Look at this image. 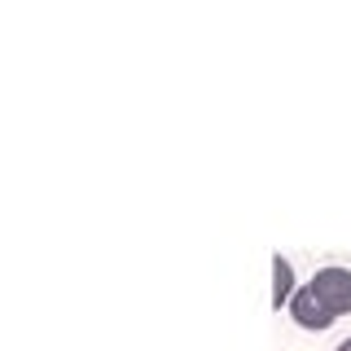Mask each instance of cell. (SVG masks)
I'll list each match as a JSON object with an SVG mask.
<instances>
[{"mask_svg":"<svg viewBox=\"0 0 351 351\" xmlns=\"http://www.w3.org/2000/svg\"><path fill=\"white\" fill-rule=\"evenodd\" d=\"M294 263L285 255H272V312H281V307H290L294 299Z\"/></svg>","mask_w":351,"mask_h":351,"instance_id":"obj_2","label":"cell"},{"mask_svg":"<svg viewBox=\"0 0 351 351\" xmlns=\"http://www.w3.org/2000/svg\"><path fill=\"white\" fill-rule=\"evenodd\" d=\"M290 321L307 329V334H325L329 325H338L343 316H351V268H316L312 281H303L290 299Z\"/></svg>","mask_w":351,"mask_h":351,"instance_id":"obj_1","label":"cell"},{"mask_svg":"<svg viewBox=\"0 0 351 351\" xmlns=\"http://www.w3.org/2000/svg\"><path fill=\"white\" fill-rule=\"evenodd\" d=\"M334 351H351V338H343V343H338V347H334Z\"/></svg>","mask_w":351,"mask_h":351,"instance_id":"obj_3","label":"cell"}]
</instances>
